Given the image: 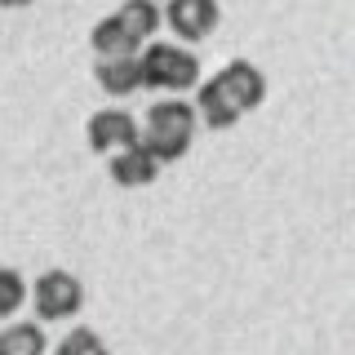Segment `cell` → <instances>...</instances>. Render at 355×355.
Wrapping results in <instances>:
<instances>
[{
	"mask_svg": "<svg viewBox=\"0 0 355 355\" xmlns=\"http://www.w3.org/2000/svg\"><path fill=\"white\" fill-rule=\"evenodd\" d=\"M107 173H111V182H116V187H151L155 178H160V164H155L151 155L142 151L138 142H133V147H125V151L111 155Z\"/></svg>",
	"mask_w": 355,
	"mask_h": 355,
	"instance_id": "52a82bcc",
	"label": "cell"
},
{
	"mask_svg": "<svg viewBox=\"0 0 355 355\" xmlns=\"http://www.w3.org/2000/svg\"><path fill=\"white\" fill-rule=\"evenodd\" d=\"M116 22L129 31V40L138 44H151V36L160 31V5H151V0H125V5L116 9Z\"/></svg>",
	"mask_w": 355,
	"mask_h": 355,
	"instance_id": "ba28073f",
	"label": "cell"
},
{
	"mask_svg": "<svg viewBox=\"0 0 355 355\" xmlns=\"http://www.w3.org/2000/svg\"><path fill=\"white\" fill-rule=\"evenodd\" d=\"M266 98V76L249 58H231L214 80L196 85V120H205L209 129H231L240 125L249 111H258Z\"/></svg>",
	"mask_w": 355,
	"mask_h": 355,
	"instance_id": "6da1fadb",
	"label": "cell"
},
{
	"mask_svg": "<svg viewBox=\"0 0 355 355\" xmlns=\"http://www.w3.org/2000/svg\"><path fill=\"white\" fill-rule=\"evenodd\" d=\"M160 22L182 44H196V40L214 36V27L222 22V9L214 0H169V5L160 9Z\"/></svg>",
	"mask_w": 355,
	"mask_h": 355,
	"instance_id": "5b68a950",
	"label": "cell"
},
{
	"mask_svg": "<svg viewBox=\"0 0 355 355\" xmlns=\"http://www.w3.org/2000/svg\"><path fill=\"white\" fill-rule=\"evenodd\" d=\"M138 80H142V89H160L169 98H182L187 89L200 85V58L187 44L151 40L138 53Z\"/></svg>",
	"mask_w": 355,
	"mask_h": 355,
	"instance_id": "3957f363",
	"label": "cell"
},
{
	"mask_svg": "<svg viewBox=\"0 0 355 355\" xmlns=\"http://www.w3.org/2000/svg\"><path fill=\"white\" fill-rule=\"evenodd\" d=\"M94 76H98V85H103L111 98H129L133 89H142L138 58H103V62L94 67Z\"/></svg>",
	"mask_w": 355,
	"mask_h": 355,
	"instance_id": "8fae6325",
	"label": "cell"
},
{
	"mask_svg": "<svg viewBox=\"0 0 355 355\" xmlns=\"http://www.w3.org/2000/svg\"><path fill=\"white\" fill-rule=\"evenodd\" d=\"M27 297L36 306V320H71L85 306V284L71 271H44L36 284H27Z\"/></svg>",
	"mask_w": 355,
	"mask_h": 355,
	"instance_id": "277c9868",
	"label": "cell"
},
{
	"mask_svg": "<svg viewBox=\"0 0 355 355\" xmlns=\"http://www.w3.org/2000/svg\"><path fill=\"white\" fill-rule=\"evenodd\" d=\"M49 338L36 320H14V324L0 329V355H44Z\"/></svg>",
	"mask_w": 355,
	"mask_h": 355,
	"instance_id": "30bf717a",
	"label": "cell"
},
{
	"mask_svg": "<svg viewBox=\"0 0 355 355\" xmlns=\"http://www.w3.org/2000/svg\"><path fill=\"white\" fill-rule=\"evenodd\" d=\"M89 147H94L98 155H116L138 142V120L129 116L125 107H103L89 116Z\"/></svg>",
	"mask_w": 355,
	"mask_h": 355,
	"instance_id": "8992f818",
	"label": "cell"
},
{
	"mask_svg": "<svg viewBox=\"0 0 355 355\" xmlns=\"http://www.w3.org/2000/svg\"><path fill=\"white\" fill-rule=\"evenodd\" d=\"M53 355H107V347H103V338H98L94 329L80 324V329H71L58 342V351H53Z\"/></svg>",
	"mask_w": 355,
	"mask_h": 355,
	"instance_id": "4fadbf2b",
	"label": "cell"
},
{
	"mask_svg": "<svg viewBox=\"0 0 355 355\" xmlns=\"http://www.w3.org/2000/svg\"><path fill=\"white\" fill-rule=\"evenodd\" d=\"M196 107L187 98H155L147 107V125L138 129V147L151 155L155 164H169V160H182L191 151V138H196Z\"/></svg>",
	"mask_w": 355,
	"mask_h": 355,
	"instance_id": "7a4b0ae2",
	"label": "cell"
},
{
	"mask_svg": "<svg viewBox=\"0 0 355 355\" xmlns=\"http://www.w3.org/2000/svg\"><path fill=\"white\" fill-rule=\"evenodd\" d=\"M89 44H94L98 62H103V58H138V44H133L129 31L116 22V14H107V18L94 22V31H89Z\"/></svg>",
	"mask_w": 355,
	"mask_h": 355,
	"instance_id": "9c48e42d",
	"label": "cell"
},
{
	"mask_svg": "<svg viewBox=\"0 0 355 355\" xmlns=\"http://www.w3.org/2000/svg\"><path fill=\"white\" fill-rule=\"evenodd\" d=\"M22 302H27V280H22L14 266H0V320L18 315Z\"/></svg>",
	"mask_w": 355,
	"mask_h": 355,
	"instance_id": "7c38bea8",
	"label": "cell"
}]
</instances>
